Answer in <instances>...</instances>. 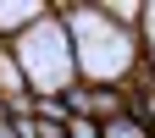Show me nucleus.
<instances>
[{"mask_svg":"<svg viewBox=\"0 0 155 138\" xmlns=\"http://www.w3.org/2000/svg\"><path fill=\"white\" fill-rule=\"evenodd\" d=\"M100 138H155L133 111H122V116H111V122H100Z\"/></svg>","mask_w":155,"mask_h":138,"instance_id":"obj_4","label":"nucleus"},{"mask_svg":"<svg viewBox=\"0 0 155 138\" xmlns=\"http://www.w3.org/2000/svg\"><path fill=\"white\" fill-rule=\"evenodd\" d=\"M17 55V66H22V83L28 94H67L78 83V61H72V39L61 28V17H45V22H33L22 39H11L6 44Z\"/></svg>","mask_w":155,"mask_h":138,"instance_id":"obj_2","label":"nucleus"},{"mask_svg":"<svg viewBox=\"0 0 155 138\" xmlns=\"http://www.w3.org/2000/svg\"><path fill=\"white\" fill-rule=\"evenodd\" d=\"M50 11H55V0H0V44L22 39L33 22H45Z\"/></svg>","mask_w":155,"mask_h":138,"instance_id":"obj_3","label":"nucleus"},{"mask_svg":"<svg viewBox=\"0 0 155 138\" xmlns=\"http://www.w3.org/2000/svg\"><path fill=\"white\" fill-rule=\"evenodd\" d=\"M67 138H100V122H94V116H72V122H67Z\"/></svg>","mask_w":155,"mask_h":138,"instance_id":"obj_7","label":"nucleus"},{"mask_svg":"<svg viewBox=\"0 0 155 138\" xmlns=\"http://www.w3.org/2000/svg\"><path fill=\"white\" fill-rule=\"evenodd\" d=\"M33 122H72L61 94H33Z\"/></svg>","mask_w":155,"mask_h":138,"instance_id":"obj_5","label":"nucleus"},{"mask_svg":"<svg viewBox=\"0 0 155 138\" xmlns=\"http://www.w3.org/2000/svg\"><path fill=\"white\" fill-rule=\"evenodd\" d=\"M139 50H144V66H155V0H144V17H139Z\"/></svg>","mask_w":155,"mask_h":138,"instance_id":"obj_6","label":"nucleus"},{"mask_svg":"<svg viewBox=\"0 0 155 138\" xmlns=\"http://www.w3.org/2000/svg\"><path fill=\"white\" fill-rule=\"evenodd\" d=\"M55 17L72 39V61H78V83H111L122 88L144 72V50H139V33L116 28L111 17L94 6H78V0H55Z\"/></svg>","mask_w":155,"mask_h":138,"instance_id":"obj_1","label":"nucleus"}]
</instances>
